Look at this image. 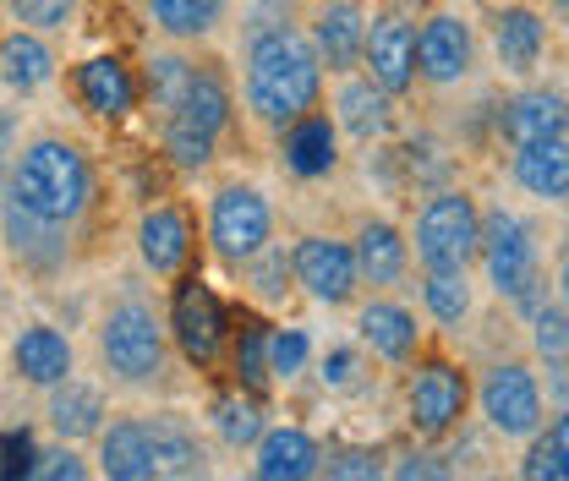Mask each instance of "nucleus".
Masks as SVG:
<instances>
[{
	"instance_id": "10",
	"label": "nucleus",
	"mask_w": 569,
	"mask_h": 481,
	"mask_svg": "<svg viewBox=\"0 0 569 481\" xmlns=\"http://www.w3.org/2000/svg\"><path fill=\"white\" fill-rule=\"evenodd\" d=\"M170 340L181 344V355L192 367H213L224 350V312L198 274H187L170 295Z\"/></svg>"
},
{
	"instance_id": "24",
	"label": "nucleus",
	"mask_w": 569,
	"mask_h": 481,
	"mask_svg": "<svg viewBox=\"0 0 569 481\" xmlns=\"http://www.w3.org/2000/svg\"><path fill=\"white\" fill-rule=\"evenodd\" d=\"M356 279H367V284H395V279L406 274V263H411V247H406V236L389 224V219H367L361 230H356Z\"/></svg>"
},
{
	"instance_id": "39",
	"label": "nucleus",
	"mask_w": 569,
	"mask_h": 481,
	"mask_svg": "<svg viewBox=\"0 0 569 481\" xmlns=\"http://www.w3.org/2000/svg\"><path fill=\"white\" fill-rule=\"evenodd\" d=\"M192 82V67L181 61V56H153V67H148V88H153V104H176L181 99V88Z\"/></svg>"
},
{
	"instance_id": "23",
	"label": "nucleus",
	"mask_w": 569,
	"mask_h": 481,
	"mask_svg": "<svg viewBox=\"0 0 569 481\" xmlns=\"http://www.w3.org/2000/svg\"><path fill=\"white\" fill-rule=\"evenodd\" d=\"M493 50H498V67L515 71V77L537 71L542 50H548V22H542L537 11H526V6L498 11L493 17Z\"/></svg>"
},
{
	"instance_id": "4",
	"label": "nucleus",
	"mask_w": 569,
	"mask_h": 481,
	"mask_svg": "<svg viewBox=\"0 0 569 481\" xmlns=\"http://www.w3.org/2000/svg\"><path fill=\"white\" fill-rule=\"evenodd\" d=\"M482 247V213L466 192H438L417 213V258L427 274H466Z\"/></svg>"
},
{
	"instance_id": "16",
	"label": "nucleus",
	"mask_w": 569,
	"mask_h": 481,
	"mask_svg": "<svg viewBox=\"0 0 569 481\" xmlns=\"http://www.w3.org/2000/svg\"><path fill=\"white\" fill-rule=\"evenodd\" d=\"M11 367H17V378L22 383H33V389H56V383H67L71 372H77V350L61 329H50V323H33V329H22L17 344H11Z\"/></svg>"
},
{
	"instance_id": "12",
	"label": "nucleus",
	"mask_w": 569,
	"mask_h": 481,
	"mask_svg": "<svg viewBox=\"0 0 569 481\" xmlns=\"http://www.w3.org/2000/svg\"><path fill=\"white\" fill-rule=\"evenodd\" d=\"M290 274L323 307H346L356 295V284H361L356 279L351 241H335V236H301L296 252H290Z\"/></svg>"
},
{
	"instance_id": "47",
	"label": "nucleus",
	"mask_w": 569,
	"mask_h": 481,
	"mask_svg": "<svg viewBox=\"0 0 569 481\" xmlns=\"http://www.w3.org/2000/svg\"><path fill=\"white\" fill-rule=\"evenodd\" d=\"M482 481H503V477H482Z\"/></svg>"
},
{
	"instance_id": "28",
	"label": "nucleus",
	"mask_w": 569,
	"mask_h": 481,
	"mask_svg": "<svg viewBox=\"0 0 569 481\" xmlns=\"http://www.w3.org/2000/svg\"><path fill=\"white\" fill-rule=\"evenodd\" d=\"M50 77H56V56H50V44H44L39 33L17 28V33L0 39V82H6V88L33 93V88H44Z\"/></svg>"
},
{
	"instance_id": "34",
	"label": "nucleus",
	"mask_w": 569,
	"mask_h": 481,
	"mask_svg": "<svg viewBox=\"0 0 569 481\" xmlns=\"http://www.w3.org/2000/svg\"><path fill=\"white\" fill-rule=\"evenodd\" d=\"M236 383L258 400L274 378H269V329L263 323H241L236 334Z\"/></svg>"
},
{
	"instance_id": "21",
	"label": "nucleus",
	"mask_w": 569,
	"mask_h": 481,
	"mask_svg": "<svg viewBox=\"0 0 569 481\" xmlns=\"http://www.w3.org/2000/svg\"><path fill=\"white\" fill-rule=\"evenodd\" d=\"M284 164L301 176V181H318L340 164V127L318 110H307L301 121L284 127Z\"/></svg>"
},
{
	"instance_id": "33",
	"label": "nucleus",
	"mask_w": 569,
	"mask_h": 481,
	"mask_svg": "<svg viewBox=\"0 0 569 481\" xmlns=\"http://www.w3.org/2000/svg\"><path fill=\"white\" fill-rule=\"evenodd\" d=\"M213 427L230 449H247V443L263 438V405L252 394H219L213 400Z\"/></svg>"
},
{
	"instance_id": "44",
	"label": "nucleus",
	"mask_w": 569,
	"mask_h": 481,
	"mask_svg": "<svg viewBox=\"0 0 569 481\" xmlns=\"http://www.w3.org/2000/svg\"><path fill=\"white\" fill-rule=\"evenodd\" d=\"M252 263H258V290H263V295H280L284 284V258H263V252H258V258H252Z\"/></svg>"
},
{
	"instance_id": "11",
	"label": "nucleus",
	"mask_w": 569,
	"mask_h": 481,
	"mask_svg": "<svg viewBox=\"0 0 569 481\" xmlns=\"http://www.w3.org/2000/svg\"><path fill=\"white\" fill-rule=\"evenodd\" d=\"M361 67H367V82H372V88H383L389 99H395V93H406V88L417 82V28H411L400 11L367 17Z\"/></svg>"
},
{
	"instance_id": "14",
	"label": "nucleus",
	"mask_w": 569,
	"mask_h": 481,
	"mask_svg": "<svg viewBox=\"0 0 569 481\" xmlns=\"http://www.w3.org/2000/svg\"><path fill=\"white\" fill-rule=\"evenodd\" d=\"M142 438H148V454H153V481L203 477V443H198V432L176 411L148 415V421H142Z\"/></svg>"
},
{
	"instance_id": "38",
	"label": "nucleus",
	"mask_w": 569,
	"mask_h": 481,
	"mask_svg": "<svg viewBox=\"0 0 569 481\" xmlns=\"http://www.w3.org/2000/svg\"><path fill=\"white\" fill-rule=\"evenodd\" d=\"M312 340L301 329H269V378H296L307 367Z\"/></svg>"
},
{
	"instance_id": "37",
	"label": "nucleus",
	"mask_w": 569,
	"mask_h": 481,
	"mask_svg": "<svg viewBox=\"0 0 569 481\" xmlns=\"http://www.w3.org/2000/svg\"><path fill=\"white\" fill-rule=\"evenodd\" d=\"M6 6H11V17L28 33H56V28H67L71 11H77V0H6Z\"/></svg>"
},
{
	"instance_id": "3",
	"label": "nucleus",
	"mask_w": 569,
	"mask_h": 481,
	"mask_svg": "<svg viewBox=\"0 0 569 481\" xmlns=\"http://www.w3.org/2000/svg\"><path fill=\"white\" fill-rule=\"evenodd\" d=\"M224 121H230V88H224V77L192 67V82L181 88V99L164 116V153L181 170H203L213 159V142L224 132Z\"/></svg>"
},
{
	"instance_id": "32",
	"label": "nucleus",
	"mask_w": 569,
	"mask_h": 481,
	"mask_svg": "<svg viewBox=\"0 0 569 481\" xmlns=\"http://www.w3.org/2000/svg\"><path fill=\"white\" fill-rule=\"evenodd\" d=\"M219 6H224V0H148L153 22H159L170 39H203L213 22H219Z\"/></svg>"
},
{
	"instance_id": "5",
	"label": "nucleus",
	"mask_w": 569,
	"mask_h": 481,
	"mask_svg": "<svg viewBox=\"0 0 569 481\" xmlns=\"http://www.w3.org/2000/svg\"><path fill=\"white\" fill-rule=\"evenodd\" d=\"M99 355H104L116 383H132V389L159 383V372H164V329H159L153 307L116 301L104 312V323H99Z\"/></svg>"
},
{
	"instance_id": "8",
	"label": "nucleus",
	"mask_w": 569,
	"mask_h": 481,
	"mask_svg": "<svg viewBox=\"0 0 569 481\" xmlns=\"http://www.w3.org/2000/svg\"><path fill=\"white\" fill-rule=\"evenodd\" d=\"M466 400H471L466 372L455 361H443V355H427L417 367V378H411V394H406V421H411V432L422 443H438V438H449L460 427Z\"/></svg>"
},
{
	"instance_id": "36",
	"label": "nucleus",
	"mask_w": 569,
	"mask_h": 481,
	"mask_svg": "<svg viewBox=\"0 0 569 481\" xmlns=\"http://www.w3.org/2000/svg\"><path fill=\"white\" fill-rule=\"evenodd\" d=\"M565 301H548V307H537L531 312V340H537V355L548 361V372L553 378H565V344H569V334H565Z\"/></svg>"
},
{
	"instance_id": "7",
	"label": "nucleus",
	"mask_w": 569,
	"mask_h": 481,
	"mask_svg": "<svg viewBox=\"0 0 569 481\" xmlns=\"http://www.w3.org/2000/svg\"><path fill=\"white\" fill-rule=\"evenodd\" d=\"M482 415L498 438H537L542 421H548V405H542V389H537V372L526 361H493L482 372Z\"/></svg>"
},
{
	"instance_id": "40",
	"label": "nucleus",
	"mask_w": 569,
	"mask_h": 481,
	"mask_svg": "<svg viewBox=\"0 0 569 481\" xmlns=\"http://www.w3.org/2000/svg\"><path fill=\"white\" fill-rule=\"evenodd\" d=\"M28 481H88V465H82V454H71V449H50V454L33 460Z\"/></svg>"
},
{
	"instance_id": "9",
	"label": "nucleus",
	"mask_w": 569,
	"mask_h": 481,
	"mask_svg": "<svg viewBox=\"0 0 569 481\" xmlns=\"http://www.w3.org/2000/svg\"><path fill=\"white\" fill-rule=\"evenodd\" d=\"M274 236V208L258 187H224L209 213V241L224 263H252Z\"/></svg>"
},
{
	"instance_id": "30",
	"label": "nucleus",
	"mask_w": 569,
	"mask_h": 481,
	"mask_svg": "<svg viewBox=\"0 0 569 481\" xmlns=\"http://www.w3.org/2000/svg\"><path fill=\"white\" fill-rule=\"evenodd\" d=\"M50 427H56L67 443L93 438V432L104 427V394L88 389V383H77V378L56 383V389H50Z\"/></svg>"
},
{
	"instance_id": "6",
	"label": "nucleus",
	"mask_w": 569,
	"mask_h": 481,
	"mask_svg": "<svg viewBox=\"0 0 569 481\" xmlns=\"http://www.w3.org/2000/svg\"><path fill=\"white\" fill-rule=\"evenodd\" d=\"M477 258L488 263V279H493L498 295L520 301L526 312H537V284H542V258H537V236L526 230V219H515L509 208H493L482 219V247Z\"/></svg>"
},
{
	"instance_id": "43",
	"label": "nucleus",
	"mask_w": 569,
	"mask_h": 481,
	"mask_svg": "<svg viewBox=\"0 0 569 481\" xmlns=\"http://www.w3.org/2000/svg\"><path fill=\"white\" fill-rule=\"evenodd\" d=\"M17 148V116L11 110H0V203H6V192H11V153Z\"/></svg>"
},
{
	"instance_id": "20",
	"label": "nucleus",
	"mask_w": 569,
	"mask_h": 481,
	"mask_svg": "<svg viewBox=\"0 0 569 481\" xmlns=\"http://www.w3.org/2000/svg\"><path fill=\"white\" fill-rule=\"evenodd\" d=\"M503 138L515 148H531V142H559L565 138V93L553 88H526L503 104Z\"/></svg>"
},
{
	"instance_id": "18",
	"label": "nucleus",
	"mask_w": 569,
	"mask_h": 481,
	"mask_svg": "<svg viewBox=\"0 0 569 481\" xmlns=\"http://www.w3.org/2000/svg\"><path fill=\"white\" fill-rule=\"evenodd\" d=\"M77 99L104 121H127L138 110V77L116 56H93V61L77 67Z\"/></svg>"
},
{
	"instance_id": "22",
	"label": "nucleus",
	"mask_w": 569,
	"mask_h": 481,
	"mask_svg": "<svg viewBox=\"0 0 569 481\" xmlns=\"http://www.w3.org/2000/svg\"><path fill=\"white\" fill-rule=\"evenodd\" d=\"M356 329H361V340L372 344L383 361H395V367L417 361V350H422V329H417V318L400 301H367L361 318H356Z\"/></svg>"
},
{
	"instance_id": "27",
	"label": "nucleus",
	"mask_w": 569,
	"mask_h": 481,
	"mask_svg": "<svg viewBox=\"0 0 569 481\" xmlns=\"http://www.w3.org/2000/svg\"><path fill=\"white\" fill-rule=\"evenodd\" d=\"M515 181H520L531 198H542V203H565V192H569V148H565V138L520 148V153H515Z\"/></svg>"
},
{
	"instance_id": "35",
	"label": "nucleus",
	"mask_w": 569,
	"mask_h": 481,
	"mask_svg": "<svg viewBox=\"0 0 569 481\" xmlns=\"http://www.w3.org/2000/svg\"><path fill=\"white\" fill-rule=\"evenodd\" d=\"M422 301L443 329H460V323L471 318V279L466 274H427L422 279Z\"/></svg>"
},
{
	"instance_id": "13",
	"label": "nucleus",
	"mask_w": 569,
	"mask_h": 481,
	"mask_svg": "<svg viewBox=\"0 0 569 481\" xmlns=\"http://www.w3.org/2000/svg\"><path fill=\"white\" fill-rule=\"evenodd\" d=\"M471 61H477L471 28H466L455 11L427 17L422 33H417V77H427L432 88H449V82H460V77L471 71Z\"/></svg>"
},
{
	"instance_id": "42",
	"label": "nucleus",
	"mask_w": 569,
	"mask_h": 481,
	"mask_svg": "<svg viewBox=\"0 0 569 481\" xmlns=\"http://www.w3.org/2000/svg\"><path fill=\"white\" fill-rule=\"evenodd\" d=\"M383 481H449V465L432 454H406V460H395V471Z\"/></svg>"
},
{
	"instance_id": "46",
	"label": "nucleus",
	"mask_w": 569,
	"mask_h": 481,
	"mask_svg": "<svg viewBox=\"0 0 569 481\" xmlns=\"http://www.w3.org/2000/svg\"><path fill=\"white\" fill-rule=\"evenodd\" d=\"M565 6H569V0H553V11H559V17H565Z\"/></svg>"
},
{
	"instance_id": "25",
	"label": "nucleus",
	"mask_w": 569,
	"mask_h": 481,
	"mask_svg": "<svg viewBox=\"0 0 569 481\" xmlns=\"http://www.w3.org/2000/svg\"><path fill=\"white\" fill-rule=\"evenodd\" d=\"M0 224H6V241H11V252H17L28 269H56V263L67 258L61 224H44L39 213H28V208L17 203V198H6V203H0Z\"/></svg>"
},
{
	"instance_id": "41",
	"label": "nucleus",
	"mask_w": 569,
	"mask_h": 481,
	"mask_svg": "<svg viewBox=\"0 0 569 481\" xmlns=\"http://www.w3.org/2000/svg\"><path fill=\"white\" fill-rule=\"evenodd\" d=\"M323 481H383V460H378L372 449H346V454L329 465Z\"/></svg>"
},
{
	"instance_id": "15",
	"label": "nucleus",
	"mask_w": 569,
	"mask_h": 481,
	"mask_svg": "<svg viewBox=\"0 0 569 481\" xmlns=\"http://www.w3.org/2000/svg\"><path fill=\"white\" fill-rule=\"evenodd\" d=\"M252 449H258V460H252L258 481H318L323 471V449L301 427H263V438Z\"/></svg>"
},
{
	"instance_id": "19",
	"label": "nucleus",
	"mask_w": 569,
	"mask_h": 481,
	"mask_svg": "<svg viewBox=\"0 0 569 481\" xmlns=\"http://www.w3.org/2000/svg\"><path fill=\"white\" fill-rule=\"evenodd\" d=\"M138 252L153 274H181L187 258H192V219L176 203L148 208L138 224Z\"/></svg>"
},
{
	"instance_id": "29",
	"label": "nucleus",
	"mask_w": 569,
	"mask_h": 481,
	"mask_svg": "<svg viewBox=\"0 0 569 481\" xmlns=\"http://www.w3.org/2000/svg\"><path fill=\"white\" fill-rule=\"evenodd\" d=\"M335 110H340L335 127H346L351 138H378V132H389V121H395V99H389L383 88H372L367 77H346V82H340Z\"/></svg>"
},
{
	"instance_id": "1",
	"label": "nucleus",
	"mask_w": 569,
	"mask_h": 481,
	"mask_svg": "<svg viewBox=\"0 0 569 481\" xmlns=\"http://www.w3.org/2000/svg\"><path fill=\"white\" fill-rule=\"evenodd\" d=\"M323 67L296 28H263L247 50V104L263 127H290L318 104Z\"/></svg>"
},
{
	"instance_id": "26",
	"label": "nucleus",
	"mask_w": 569,
	"mask_h": 481,
	"mask_svg": "<svg viewBox=\"0 0 569 481\" xmlns=\"http://www.w3.org/2000/svg\"><path fill=\"white\" fill-rule=\"evenodd\" d=\"M99 438V477L104 481H153V454L142 438V421H110Z\"/></svg>"
},
{
	"instance_id": "17",
	"label": "nucleus",
	"mask_w": 569,
	"mask_h": 481,
	"mask_svg": "<svg viewBox=\"0 0 569 481\" xmlns=\"http://www.w3.org/2000/svg\"><path fill=\"white\" fill-rule=\"evenodd\" d=\"M361 39H367V11H361L356 0H329V6L318 11L307 44H312L318 67L351 71V67H361Z\"/></svg>"
},
{
	"instance_id": "45",
	"label": "nucleus",
	"mask_w": 569,
	"mask_h": 481,
	"mask_svg": "<svg viewBox=\"0 0 569 481\" xmlns=\"http://www.w3.org/2000/svg\"><path fill=\"white\" fill-rule=\"evenodd\" d=\"M351 372H356L351 350H329V355H323V383H351Z\"/></svg>"
},
{
	"instance_id": "2",
	"label": "nucleus",
	"mask_w": 569,
	"mask_h": 481,
	"mask_svg": "<svg viewBox=\"0 0 569 481\" xmlns=\"http://www.w3.org/2000/svg\"><path fill=\"white\" fill-rule=\"evenodd\" d=\"M6 198H17L28 213H39L44 224L67 230L71 219L88 208V198H93V170H88L77 142L39 138L11 159V192Z\"/></svg>"
},
{
	"instance_id": "31",
	"label": "nucleus",
	"mask_w": 569,
	"mask_h": 481,
	"mask_svg": "<svg viewBox=\"0 0 569 481\" xmlns=\"http://www.w3.org/2000/svg\"><path fill=\"white\" fill-rule=\"evenodd\" d=\"M520 481H569V421H542V432L531 438L526 460H520Z\"/></svg>"
}]
</instances>
